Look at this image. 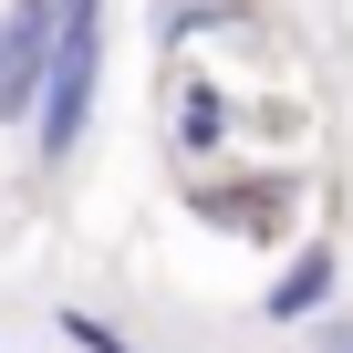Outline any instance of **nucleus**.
Returning <instances> with one entry per match:
<instances>
[{"label":"nucleus","instance_id":"obj_4","mask_svg":"<svg viewBox=\"0 0 353 353\" xmlns=\"http://www.w3.org/2000/svg\"><path fill=\"white\" fill-rule=\"evenodd\" d=\"M322 353H353V322H322Z\"/></svg>","mask_w":353,"mask_h":353},{"label":"nucleus","instance_id":"obj_3","mask_svg":"<svg viewBox=\"0 0 353 353\" xmlns=\"http://www.w3.org/2000/svg\"><path fill=\"white\" fill-rule=\"evenodd\" d=\"M219 125H229V114H219V94H188V104H176V135H188V156H208V145H219Z\"/></svg>","mask_w":353,"mask_h":353},{"label":"nucleus","instance_id":"obj_1","mask_svg":"<svg viewBox=\"0 0 353 353\" xmlns=\"http://www.w3.org/2000/svg\"><path fill=\"white\" fill-rule=\"evenodd\" d=\"M52 32H63V0H11V11H0V125H32Z\"/></svg>","mask_w":353,"mask_h":353},{"label":"nucleus","instance_id":"obj_5","mask_svg":"<svg viewBox=\"0 0 353 353\" xmlns=\"http://www.w3.org/2000/svg\"><path fill=\"white\" fill-rule=\"evenodd\" d=\"M125 353H135V343H125Z\"/></svg>","mask_w":353,"mask_h":353},{"label":"nucleus","instance_id":"obj_2","mask_svg":"<svg viewBox=\"0 0 353 353\" xmlns=\"http://www.w3.org/2000/svg\"><path fill=\"white\" fill-rule=\"evenodd\" d=\"M332 281H343L332 239H301V250L281 260V281L260 291V312H270V322H312V312H332Z\"/></svg>","mask_w":353,"mask_h":353}]
</instances>
